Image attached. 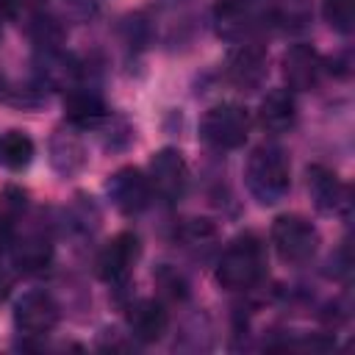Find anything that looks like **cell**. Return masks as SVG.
<instances>
[{
    "label": "cell",
    "mask_w": 355,
    "mask_h": 355,
    "mask_svg": "<svg viewBox=\"0 0 355 355\" xmlns=\"http://www.w3.org/2000/svg\"><path fill=\"white\" fill-rule=\"evenodd\" d=\"M247 189L250 194L263 202V205H275L283 200V194L288 191L291 183V172H288V158L280 147L275 144H261L252 150L250 161H247Z\"/></svg>",
    "instance_id": "cell-1"
},
{
    "label": "cell",
    "mask_w": 355,
    "mask_h": 355,
    "mask_svg": "<svg viewBox=\"0 0 355 355\" xmlns=\"http://www.w3.org/2000/svg\"><path fill=\"white\" fill-rule=\"evenodd\" d=\"M263 275V250L255 236H239L216 263V280L227 291H247Z\"/></svg>",
    "instance_id": "cell-2"
},
{
    "label": "cell",
    "mask_w": 355,
    "mask_h": 355,
    "mask_svg": "<svg viewBox=\"0 0 355 355\" xmlns=\"http://www.w3.org/2000/svg\"><path fill=\"white\" fill-rule=\"evenodd\" d=\"M250 133V114L236 103L214 105L200 119V136L214 150H236L247 141Z\"/></svg>",
    "instance_id": "cell-3"
},
{
    "label": "cell",
    "mask_w": 355,
    "mask_h": 355,
    "mask_svg": "<svg viewBox=\"0 0 355 355\" xmlns=\"http://www.w3.org/2000/svg\"><path fill=\"white\" fill-rule=\"evenodd\" d=\"M272 244L286 263H305L313 258L319 247V233L316 227L297 214H283L272 222Z\"/></svg>",
    "instance_id": "cell-4"
},
{
    "label": "cell",
    "mask_w": 355,
    "mask_h": 355,
    "mask_svg": "<svg viewBox=\"0 0 355 355\" xmlns=\"http://www.w3.org/2000/svg\"><path fill=\"white\" fill-rule=\"evenodd\" d=\"M150 189L164 200H178L189 186V166L175 147H164L150 158Z\"/></svg>",
    "instance_id": "cell-5"
},
{
    "label": "cell",
    "mask_w": 355,
    "mask_h": 355,
    "mask_svg": "<svg viewBox=\"0 0 355 355\" xmlns=\"http://www.w3.org/2000/svg\"><path fill=\"white\" fill-rule=\"evenodd\" d=\"M105 191H108V200L114 202V208H119L122 214H139L150 205V197H153V189H150V180L141 169L136 166H122L116 169L108 183H105Z\"/></svg>",
    "instance_id": "cell-6"
},
{
    "label": "cell",
    "mask_w": 355,
    "mask_h": 355,
    "mask_svg": "<svg viewBox=\"0 0 355 355\" xmlns=\"http://www.w3.org/2000/svg\"><path fill=\"white\" fill-rule=\"evenodd\" d=\"M58 302L47 291H25L14 302V324L25 336H44L58 324Z\"/></svg>",
    "instance_id": "cell-7"
},
{
    "label": "cell",
    "mask_w": 355,
    "mask_h": 355,
    "mask_svg": "<svg viewBox=\"0 0 355 355\" xmlns=\"http://www.w3.org/2000/svg\"><path fill=\"white\" fill-rule=\"evenodd\" d=\"M139 239L133 233H116L97 258V272L105 283H125L128 275L133 272V263L139 261Z\"/></svg>",
    "instance_id": "cell-8"
},
{
    "label": "cell",
    "mask_w": 355,
    "mask_h": 355,
    "mask_svg": "<svg viewBox=\"0 0 355 355\" xmlns=\"http://www.w3.org/2000/svg\"><path fill=\"white\" fill-rule=\"evenodd\" d=\"M266 78V50L261 44H241L227 58V80L241 92H252Z\"/></svg>",
    "instance_id": "cell-9"
},
{
    "label": "cell",
    "mask_w": 355,
    "mask_h": 355,
    "mask_svg": "<svg viewBox=\"0 0 355 355\" xmlns=\"http://www.w3.org/2000/svg\"><path fill=\"white\" fill-rule=\"evenodd\" d=\"M322 75V58L311 44H294L283 55V78L288 89L294 92H308L319 83Z\"/></svg>",
    "instance_id": "cell-10"
},
{
    "label": "cell",
    "mask_w": 355,
    "mask_h": 355,
    "mask_svg": "<svg viewBox=\"0 0 355 355\" xmlns=\"http://www.w3.org/2000/svg\"><path fill=\"white\" fill-rule=\"evenodd\" d=\"M128 327H130V336L136 341L155 344L164 338V333L169 327V313L158 300H139L136 305H130Z\"/></svg>",
    "instance_id": "cell-11"
},
{
    "label": "cell",
    "mask_w": 355,
    "mask_h": 355,
    "mask_svg": "<svg viewBox=\"0 0 355 355\" xmlns=\"http://www.w3.org/2000/svg\"><path fill=\"white\" fill-rule=\"evenodd\" d=\"M308 194L322 214H333L347 202V189L341 178L322 164L308 166Z\"/></svg>",
    "instance_id": "cell-12"
},
{
    "label": "cell",
    "mask_w": 355,
    "mask_h": 355,
    "mask_svg": "<svg viewBox=\"0 0 355 355\" xmlns=\"http://www.w3.org/2000/svg\"><path fill=\"white\" fill-rule=\"evenodd\" d=\"M64 114L78 128H94L97 122L105 119V103L94 89L75 86L64 97Z\"/></svg>",
    "instance_id": "cell-13"
},
{
    "label": "cell",
    "mask_w": 355,
    "mask_h": 355,
    "mask_svg": "<svg viewBox=\"0 0 355 355\" xmlns=\"http://www.w3.org/2000/svg\"><path fill=\"white\" fill-rule=\"evenodd\" d=\"M258 119L269 133H286L297 122V103L288 89H275L261 100Z\"/></svg>",
    "instance_id": "cell-14"
},
{
    "label": "cell",
    "mask_w": 355,
    "mask_h": 355,
    "mask_svg": "<svg viewBox=\"0 0 355 355\" xmlns=\"http://www.w3.org/2000/svg\"><path fill=\"white\" fill-rule=\"evenodd\" d=\"M50 164L58 175L69 178L75 172H80L86 166V150L80 144V139L75 133L67 130H55L50 139Z\"/></svg>",
    "instance_id": "cell-15"
},
{
    "label": "cell",
    "mask_w": 355,
    "mask_h": 355,
    "mask_svg": "<svg viewBox=\"0 0 355 355\" xmlns=\"http://www.w3.org/2000/svg\"><path fill=\"white\" fill-rule=\"evenodd\" d=\"M11 261L22 272H42L53 261V244L42 233H25L11 244Z\"/></svg>",
    "instance_id": "cell-16"
},
{
    "label": "cell",
    "mask_w": 355,
    "mask_h": 355,
    "mask_svg": "<svg viewBox=\"0 0 355 355\" xmlns=\"http://www.w3.org/2000/svg\"><path fill=\"white\" fill-rule=\"evenodd\" d=\"M214 22H216L219 36H225V39H241L252 28L255 14H252V8H250L247 0H219L216 8H214Z\"/></svg>",
    "instance_id": "cell-17"
},
{
    "label": "cell",
    "mask_w": 355,
    "mask_h": 355,
    "mask_svg": "<svg viewBox=\"0 0 355 355\" xmlns=\"http://www.w3.org/2000/svg\"><path fill=\"white\" fill-rule=\"evenodd\" d=\"M33 161V141L22 130H8L0 136V164L19 172Z\"/></svg>",
    "instance_id": "cell-18"
},
{
    "label": "cell",
    "mask_w": 355,
    "mask_h": 355,
    "mask_svg": "<svg viewBox=\"0 0 355 355\" xmlns=\"http://www.w3.org/2000/svg\"><path fill=\"white\" fill-rule=\"evenodd\" d=\"M324 22L338 33H352L355 28V0H322Z\"/></svg>",
    "instance_id": "cell-19"
},
{
    "label": "cell",
    "mask_w": 355,
    "mask_h": 355,
    "mask_svg": "<svg viewBox=\"0 0 355 355\" xmlns=\"http://www.w3.org/2000/svg\"><path fill=\"white\" fill-rule=\"evenodd\" d=\"M158 286L169 294V297H186V280L178 275V272H172V269H161V275H158Z\"/></svg>",
    "instance_id": "cell-20"
},
{
    "label": "cell",
    "mask_w": 355,
    "mask_h": 355,
    "mask_svg": "<svg viewBox=\"0 0 355 355\" xmlns=\"http://www.w3.org/2000/svg\"><path fill=\"white\" fill-rule=\"evenodd\" d=\"M19 11V0H0V19H11Z\"/></svg>",
    "instance_id": "cell-21"
},
{
    "label": "cell",
    "mask_w": 355,
    "mask_h": 355,
    "mask_svg": "<svg viewBox=\"0 0 355 355\" xmlns=\"http://www.w3.org/2000/svg\"><path fill=\"white\" fill-rule=\"evenodd\" d=\"M8 291H11V277H8V272L0 266V302L8 297Z\"/></svg>",
    "instance_id": "cell-22"
},
{
    "label": "cell",
    "mask_w": 355,
    "mask_h": 355,
    "mask_svg": "<svg viewBox=\"0 0 355 355\" xmlns=\"http://www.w3.org/2000/svg\"><path fill=\"white\" fill-rule=\"evenodd\" d=\"M6 94V78H3V72H0V97Z\"/></svg>",
    "instance_id": "cell-23"
}]
</instances>
